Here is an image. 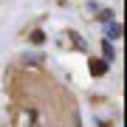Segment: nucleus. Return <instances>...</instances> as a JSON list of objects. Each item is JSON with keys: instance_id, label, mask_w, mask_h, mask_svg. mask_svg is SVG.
I'll return each mask as SVG.
<instances>
[{"instance_id": "1", "label": "nucleus", "mask_w": 127, "mask_h": 127, "mask_svg": "<svg viewBox=\"0 0 127 127\" xmlns=\"http://www.w3.org/2000/svg\"><path fill=\"white\" fill-rule=\"evenodd\" d=\"M91 73L93 76H104L107 73V59H91Z\"/></svg>"}, {"instance_id": "2", "label": "nucleus", "mask_w": 127, "mask_h": 127, "mask_svg": "<svg viewBox=\"0 0 127 127\" xmlns=\"http://www.w3.org/2000/svg\"><path fill=\"white\" fill-rule=\"evenodd\" d=\"M119 37H122V26H119V23H110L107 26V40H119Z\"/></svg>"}, {"instance_id": "3", "label": "nucleus", "mask_w": 127, "mask_h": 127, "mask_svg": "<svg viewBox=\"0 0 127 127\" xmlns=\"http://www.w3.org/2000/svg\"><path fill=\"white\" fill-rule=\"evenodd\" d=\"M102 48H104V59L110 62V59L116 57V51H113V45H110V40H102Z\"/></svg>"}, {"instance_id": "4", "label": "nucleus", "mask_w": 127, "mask_h": 127, "mask_svg": "<svg viewBox=\"0 0 127 127\" xmlns=\"http://www.w3.org/2000/svg\"><path fill=\"white\" fill-rule=\"evenodd\" d=\"M28 40H31L34 45H40V42H45V34H42L40 28H37V31H31V37H28Z\"/></svg>"}, {"instance_id": "5", "label": "nucleus", "mask_w": 127, "mask_h": 127, "mask_svg": "<svg viewBox=\"0 0 127 127\" xmlns=\"http://www.w3.org/2000/svg\"><path fill=\"white\" fill-rule=\"evenodd\" d=\"M71 40H73V45H76L79 51H85V42H82V37H79L76 31H73V34H71Z\"/></svg>"}]
</instances>
